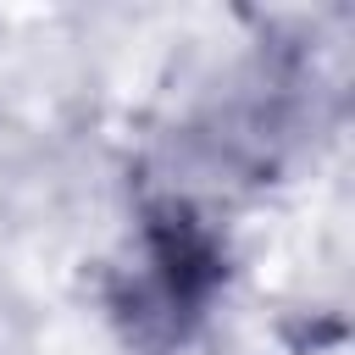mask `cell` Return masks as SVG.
Returning <instances> with one entry per match:
<instances>
[{
    "instance_id": "1",
    "label": "cell",
    "mask_w": 355,
    "mask_h": 355,
    "mask_svg": "<svg viewBox=\"0 0 355 355\" xmlns=\"http://www.w3.org/2000/svg\"><path fill=\"white\" fill-rule=\"evenodd\" d=\"M222 277H227L222 239L189 205H155L144 216V272L122 300L133 316V333L144 344L183 338L216 300Z\"/></svg>"
}]
</instances>
